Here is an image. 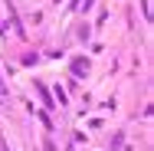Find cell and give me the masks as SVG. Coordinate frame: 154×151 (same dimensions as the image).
<instances>
[{
    "mask_svg": "<svg viewBox=\"0 0 154 151\" xmlns=\"http://www.w3.org/2000/svg\"><path fill=\"white\" fill-rule=\"evenodd\" d=\"M0 151H7V148H0Z\"/></svg>",
    "mask_w": 154,
    "mask_h": 151,
    "instance_id": "3",
    "label": "cell"
},
{
    "mask_svg": "<svg viewBox=\"0 0 154 151\" xmlns=\"http://www.w3.org/2000/svg\"><path fill=\"white\" fill-rule=\"evenodd\" d=\"M85 69H89L85 59H75V62H72V72H85Z\"/></svg>",
    "mask_w": 154,
    "mask_h": 151,
    "instance_id": "1",
    "label": "cell"
},
{
    "mask_svg": "<svg viewBox=\"0 0 154 151\" xmlns=\"http://www.w3.org/2000/svg\"><path fill=\"white\" fill-rule=\"evenodd\" d=\"M144 17H151V0H144Z\"/></svg>",
    "mask_w": 154,
    "mask_h": 151,
    "instance_id": "2",
    "label": "cell"
}]
</instances>
